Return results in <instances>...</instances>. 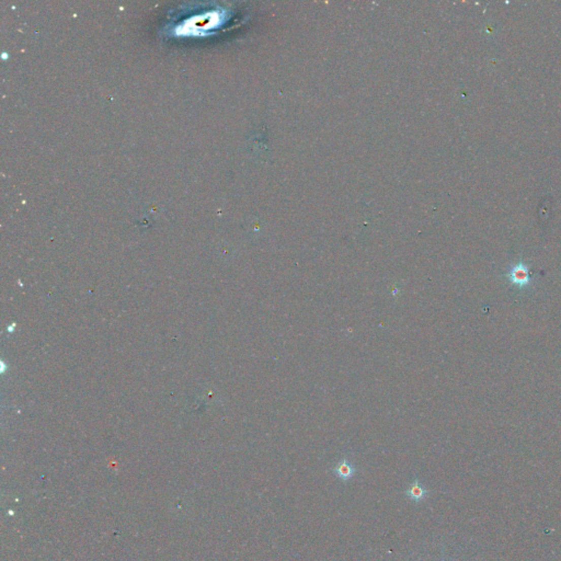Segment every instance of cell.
I'll return each mask as SVG.
<instances>
[{"label":"cell","instance_id":"6da1fadb","mask_svg":"<svg viewBox=\"0 0 561 561\" xmlns=\"http://www.w3.org/2000/svg\"><path fill=\"white\" fill-rule=\"evenodd\" d=\"M509 279L516 286H527L531 281L527 267H525L524 265H516L510 270Z\"/></svg>","mask_w":561,"mask_h":561},{"label":"cell","instance_id":"3957f363","mask_svg":"<svg viewBox=\"0 0 561 561\" xmlns=\"http://www.w3.org/2000/svg\"><path fill=\"white\" fill-rule=\"evenodd\" d=\"M335 474H336L339 478H340L341 480H343V481H348V480L351 479V478H352L353 476H354V474H355V468L351 465L350 461H349L348 459L344 458V459H342V460H341L340 463H339L338 465L336 466V468H335Z\"/></svg>","mask_w":561,"mask_h":561},{"label":"cell","instance_id":"7a4b0ae2","mask_svg":"<svg viewBox=\"0 0 561 561\" xmlns=\"http://www.w3.org/2000/svg\"><path fill=\"white\" fill-rule=\"evenodd\" d=\"M406 494H407L408 498L411 499L412 501L419 502V501L424 500V499L426 498L427 490L423 486H422V484L418 480H414L413 482L410 483V486L408 487Z\"/></svg>","mask_w":561,"mask_h":561}]
</instances>
